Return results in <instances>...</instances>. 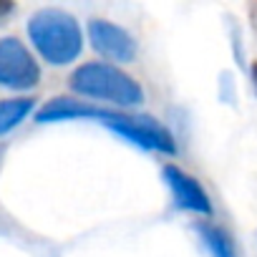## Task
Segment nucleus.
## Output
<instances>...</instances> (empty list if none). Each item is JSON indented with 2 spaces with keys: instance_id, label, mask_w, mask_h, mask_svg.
<instances>
[{
  "instance_id": "2",
  "label": "nucleus",
  "mask_w": 257,
  "mask_h": 257,
  "mask_svg": "<svg viewBox=\"0 0 257 257\" xmlns=\"http://www.w3.org/2000/svg\"><path fill=\"white\" fill-rule=\"evenodd\" d=\"M68 86L78 96H86L93 101H108L121 108H132L144 101V91L132 76L121 71L118 66H111L103 61H91V63L78 66L71 73Z\"/></svg>"
},
{
  "instance_id": "6",
  "label": "nucleus",
  "mask_w": 257,
  "mask_h": 257,
  "mask_svg": "<svg viewBox=\"0 0 257 257\" xmlns=\"http://www.w3.org/2000/svg\"><path fill=\"white\" fill-rule=\"evenodd\" d=\"M164 174V182L172 192V199L179 209L184 212H194V214H212L214 212V204H212V197L207 194V189L199 184V179H194L192 174H187L184 169L174 167V164H167L162 169Z\"/></svg>"
},
{
  "instance_id": "10",
  "label": "nucleus",
  "mask_w": 257,
  "mask_h": 257,
  "mask_svg": "<svg viewBox=\"0 0 257 257\" xmlns=\"http://www.w3.org/2000/svg\"><path fill=\"white\" fill-rule=\"evenodd\" d=\"M249 78H252V86H254V93H257V61H254L252 68H249Z\"/></svg>"
},
{
  "instance_id": "5",
  "label": "nucleus",
  "mask_w": 257,
  "mask_h": 257,
  "mask_svg": "<svg viewBox=\"0 0 257 257\" xmlns=\"http://www.w3.org/2000/svg\"><path fill=\"white\" fill-rule=\"evenodd\" d=\"M88 41L96 53H101L108 61L116 63H132L137 58V41L126 28L106 21V18H93L88 21Z\"/></svg>"
},
{
  "instance_id": "3",
  "label": "nucleus",
  "mask_w": 257,
  "mask_h": 257,
  "mask_svg": "<svg viewBox=\"0 0 257 257\" xmlns=\"http://www.w3.org/2000/svg\"><path fill=\"white\" fill-rule=\"evenodd\" d=\"M91 121L103 123L106 128H111L113 134H118L121 139L132 142L134 147H142L147 152L177 154V142H174L172 132L164 123H159L157 118H152V116H134V113L108 111V108L93 106Z\"/></svg>"
},
{
  "instance_id": "4",
  "label": "nucleus",
  "mask_w": 257,
  "mask_h": 257,
  "mask_svg": "<svg viewBox=\"0 0 257 257\" xmlns=\"http://www.w3.org/2000/svg\"><path fill=\"white\" fill-rule=\"evenodd\" d=\"M41 81V66L33 53L16 36L0 38V86L11 91L36 88Z\"/></svg>"
},
{
  "instance_id": "9",
  "label": "nucleus",
  "mask_w": 257,
  "mask_h": 257,
  "mask_svg": "<svg viewBox=\"0 0 257 257\" xmlns=\"http://www.w3.org/2000/svg\"><path fill=\"white\" fill-rule=\"evenodd\" d=\"M16 11V6L13 3H8V0H0V21H3L6 16H11Z\"/></svg>"
},
{
  "instance_id": "7",
  "label": "nucleus",
  "mask_w": 257,
  "mask_h": 257,
  "mask_svg": "<svg viewBox=\"0 0 257 257\" xmlns=\"http://www.w3.org/2000/svg\"><path fill=\"white\" fill-rule=\"evenodd\" d=\"M197 234L202 237V242H204V247H207V252H209L212 257H237L232 237H229L219 224L199 222V224H197Z\"/></svg>"
},
{
  "instance_id": "8",
  "label": "nucleus",
  "mask_w": 257,
  "mask_h": 257,
  "mask_svg": "<svg viewBox=\"0 0 257 257\" xmlns=\"http://www.w3.org/2000/svg\"><path fill=\"white\" fill-rule=\"evenodd\" d=\"M36 98L31 96H18V98H3L0 101V137H6L33 111Z\"/></svg>"
},
{
  "instance_id": "1",
  "label": "nucleus",
  "mask_w": 257,
  "mask_h": 257,
  "mask_svg": "<svg viewBox=\"0 0 257 257\" xmlns=\"http://www.w3.org/2000/svg\"><path fill=\"white\" fill-rule=\"evenodd\" d=\"M28 38L43 61L51 66H68L83 51V33L78 21L61 8H43L28 21Z\"/></svg>"
}]
</instances>
